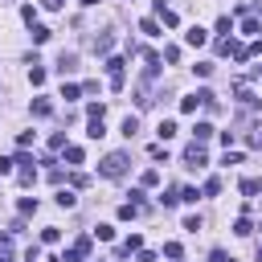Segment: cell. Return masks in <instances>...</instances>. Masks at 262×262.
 I'll list each match as a JSON object with an SVG mask.
<instances>
[{
    "instance_id": "25",
    "label": "cell",
    "mask_w": 262,
    "mask_h": 262,
    "mask_svg": "<svg viewBox=\"0 0 262 262\" xmlns=\"http://www.w3.org/2000/svg\"><path fill=\"white\" fill-rule=\"evenodd\" d=\"M192 70H197V78H209V74H213V66H209V62H197Z\"/></svg>"
},
{
    "instance_id": "9",
    "label": "cell",
    "mask_w": 262,
    "mask_h": 262,
    "mask_svg": "<svg viewBox=\"0 0 262 262\" xmlns=\"http://www.w3.org/2000/svg\"><path fill=\"white\" fill-rule=\"evenodd\" d=\"M192 135H197V143H205L213 135V123H197V127H192Z\"/></svg>"
},
{
    "instance_id": "2",
    "label": "cell",
    "mask_w": 262,
    "mask_h": 262,
    "mask_svg": "<svg viewBox=\"0 0 262 262\" xmlns=\"http://www.w3.org/2000/svg\"><path fill=\"white\" fill-rule=\"evenodd\" d=\"M86 254H90V238H78V242H74V246H70V254H66V258H62V262H82V258H86Z\"/></svg>"
},
{
    "instance_id": "3",
    "label": "cell",
    "mask_w": 262,
    "mask_h": 262,
    "mask_svg": "<svg viewBox=\"0 0 262 262\" xmlns=\"http://www.w3.org/2000/svg\"><path fill=\"white\" fill-rule=\"evenodd\" d=\"M185 164H189V168H205V147H201V143H192L189 152H185Z\"/></svg>"
},
{
    "instance_id": "10",
    "label": "cell",
    "mask_w": 262,
    "mask_h": 262,
    "mask_svg": "<svg viewBox=\"0 0 262 262\" xmlns=\"http://www.w3.org/2000/svg\"><path fill=\"white\" fill-rule=\"evenodd\" d=\"M242 33H246V37H258V33H262V25H258L254 17H246V21H242Z\"/></svg>"
},
{
    "instance_id": "7",
    "label": "cell",
    "mask_w": 262,
    "mask_h": 262,
    "mask_svg": "<svg viewBox=\"0 0 262 262\" xmlns=\"http://www.w3.org/2000/svg\"><path fill=\"white\" fill-rule=\"evenodd\" d=\"M156 135H160V140H172V135H176V123H172V119H164L160 127H156Z\"/></svg>"
},
{
    "instance_id": "13",
    "label": "cell",
    "mask_w": 262,
    "mask_h": 262,
    "mask_svg": "<svg viewBox=\"0 0 262 262\" xmlns=\"http://www.w3.org/2000/svg\"><path fill=\"white\" fill-rule=\"evenodd\" d=\"M135 131H140V119H135V115H127V119H123V135H127V140H131Z\"/></svg>"
},
{
    "instance_id": "33",
    "label": "cell",
    "mask_w": 262,
    "mask_h": 262,
    "mask_svg": "<svg viewBox=\"0 0 262 262\" xmlns=\"http://www.w3.org/2000/svg\"><path fill=\"white\" fill-rule=\"evenodd\" d=\"M258 230H262V225H258Z\"/></svg>"
},
{
    "instance_id": "27",
    "label": "cell",
    "mask_w": 262,
    "mask_h": 262,
    "mask_svg": "<svg viewBox=\"0 0 262 262\" xmlns=\"http://www.w3.org/2000/svg\"><path fill=\"white\" fill-rule=\"evenodd\" d=\"M13 164H17V160H0V176H8V172H13Z\"/></svg>"
},
{
    "instance_id": "11",
    "label": "cell",
    "mask_w": 262,
    "mask_h": 262,
    "mask_svg": "<svg viewBox=\"0 0 262 262\" xmlns=\"http://www.w3.org/2000/svg\"><path fill=\"white\" fill-rule=\"evenodd\" d=\"M201 107V98L197 95H189V98H180V111H185V115H192V111Z\"/></svg>"
},
{
    "instance_id": "17",
    "label": "cell",
    "mask_w": 262,
    "mask_h": 262,
    "mask_svg": "<svg viewBox=\"0 0 262 262\" xmlns=\"http://www.w3.org/2000/svg\"><path fill=\"white\" fill-rule=\"evenodd\" d=\"M49 111H53V107H49V102H45V98H37V102H33V115H37V119H45V115H49Z\"/></svg>"
},
{
    "instance_id": "1",
    "label": "cell",
    "mask_w": 262,
    "mask_h": 262,
    "mask_svg": "<svg viewBox=\"0 0 262 262\" xmlns=\"http://www.w3.org/2000/svg\"><path fill=\"white\" fill-rule=\"evenodd\" d=\"M98 172H102V176H111V180H119L123 172H127V156H123V152H111L107 160H102Z\"/></svg>"
},
{
    "instance_id": "15",
    "label": "cell",
    "mask_w": 262,
    "mask_h": 262,
    "mask_svg": "<svg viewBox=\"0 0 262 262\" xmlns=\"http://www.w3.org/2000/svg\"><path fill=\"white\" fill-rule=\"evenodd\" d=\"M74 201H78V197H74L70 189H62V192H58V205H62V209H74Z\"/></svg>"
},
{
    "instance_id": "19",
    "label": "cell",
    "mask_w": 262,
    "mask_h": 262,
    "mask_svg": "<svg viewBox=\"0 0 262 262\" xmlns=\"http://www.w3.org/2000/svg\"><path fill=\"white\" fill-rule=\"evenodd\" d=\"M58 238H62V230H53V225H49V230H41V242H45V246H53Z\"/></svg>"
},
{
    "instance_id": "16",
    "label": "cell",
    "mask_w": 262,
    "mask_h": 262,
    "mask_svg": "<svg viewBox=\"0 0 262 262\" xmlns=\"http://www.w3.org/2000/svg\"><path fill=\"white\" fill-rule=\"evenodd\" d=\"M217 192H221V180L209 176V180H205V197H217Z\"/></svg>"
},
{
    "instance_id": "31",
    "label": "cell",
    "mask_w": 262,
    "mask_h": 262,
    "mask_svg": "<svg viewBox=\"0 0 262 262\" xmlns=\"http://www.w3.org/2000/svg\"><path fill=\"white\" fill-rule=\"evenodd\" d=\"M41 262H62V258H41Z\"/></svg>"
},
{
    "instance_id": "14",
    "label": "cell",
    "mask_w": 262,
    "mask_h": 262,
    "mask_svg": "<svg viewBox=\"0 0 262 262\" xmlns=\"http://www.w3.org/2000/svg\"><path fill=\"white\" fill-rule=\"evenodd\" d=\"M242 192H246V197H254V192H262V180H254V176H250V180H242Z\"/></svg>"
},
{
    "instance_id": "30",
    "label": "cell",
    "mask_w": 262,
    "mask_h": 262,
    "mask_svg": "<svg viewBox=\"0 0 262 262\" xmlns=\"http://www.w3.org/2000/svg\"><path fill=\"white\" fill-rule=\"evenodd\" d=\"M82 4H86V8H90V4H98V0H82Z\"/></svg>"
},
{
    "instance_id": "26",
    "label": "cell",
    "mask_w": 262,
    "mask_h": 262,
    "mask_svg": "<svg viewBox=\"0 0 262 262\" xmlns=\"http://www.w3.org/2000/svg\"><path fill=\"white\" fill-rule=\"evenodd\" d=\"M213 262H238V258H230L225 250H213Z\"/></svg>"
},
{
    "instance_id": "21",
    "label": "cell",
    "mask_w": 262,
    "mask_h": 262,
    "mask_svg": "<svg viewBox=\"0 0 262 262\" xmlns=\"http://www.w3.org/2000/svg\"><path fill=\"white\" fill-rule=\"evenodd\" d=\"M29 82H33V86L45 82V70H41V66H33V70H29Z\"/></svg>"
},
{
    "instance_id": "23",
    "label": "cell",
    "mask_w": 262,
    "mask_h": 262,
    "mask_svg": "<svg viewBox=\"0 0 262 262\" xmlns=\"http://www.w3.org/2000/svg\"><path fill=\"white\" fill-rule=\"evenodd\" d=\"M143 33H147V37H160V25H156V21H143V25H140Z\"/></svg>"
},
{
    "instance_id": "12",
    "label": "cell",
    "mask_w": 262,
    "mask_h": 262,
    "mask_svg": "<svg viewBox=\"0 0 262 262\" xmlns=\"http://www.w3.org/2000/svg\"><path fill=\"white\" fill-rule=\"evenodd\" d=\"M49 37H53V33L45 29V25H33V41H37V45H45V41H49Z\"/></svg>"
},
{
    "instance_id": "24",
    "label": "cell",
    "mask_w": 262,
    "mask_h": 262,
    "mask_svg": "<svg viewBox=\"0 0 262 262\" xmlns=\"http://www.w3.org/2000/svg\"><path fill=\"white\" fill-rule=\"evenodd\" d=\"M95 234H98V242H111V238H115V230H111V225H98Z\"/></svg>"
},
{
    "instance_id": "20",
    "label": "cell",
    "mask_w": 262,
    "mask_h": 262,
    "mask_svg": "<svg viewBox=\"0 0 262 262\" xmlns=\"http://www.w3.org/2000/svg\"><path fill=\"white\" fill-rule=\"evenodd\" d=\"M152 185H160V172H156V168H147V172H143V189H152Z\"/></svg>"
},
{
    "instance_id": "32",
    "label": "cell",
    "mask_w": 262,
    "mask_h": 262,
    "mask_svg": "<svg viewBox=\"0 0 262 262\" xmlns=\"http://www.w3.org/2000/svg\"><path fill=\"white\" fill-rule=\"evenodd\" d=\"M258 262H262V246H258Z\"/></svg>"
},
{
    "instance_id": "6",
    "label": "cell",
    "mask_w": 262,
    "mask_h": 262,
    "mask_svg": "<svg viewBox=\"0 0 262 262\" xmlns=\"http://www.w3.org/2000/svg\"><path fill=\"white\" fill-rule=\"evenodd\" d=\"M234 234H238V238H250V234H254V225H250V217H238V221H234Z\"/></svg>"
},
{
    "instance_id": "5",
    "label": "cell",
    "mask_w": 262,
    "mask_h": 262,
    "mask_svg": "<svg viewBox=\"0 0 262 262\" xmlns=\"http://www.w3.org/2000/svg\"><path fill=\"white\" fill-rule=\"evenodd\" d=\"M74 66H78V58H74V53H62V58H58V74H70Z\"/></svg>"
},
{
    "instance_id": "22",
    "label": "cell",
    "mask_w": 262,
    "mask_h": 262,
    "mask_svg": "<svg viewBox=\"0 0 262 262\" xmlns=\"http://www.w3.org/2000/svg\"><path fill=\"white\" fill-rule=\"evenodd\" d=\"M66 160H70V164H82V147H66Z\"/></svg>"
},
{
    "instance_id": "8",
    "label": "cell",
    "mask_w": 262,
    "mask_h": 262,
    "mask_svg": "<svg viewBox=\"0 0 262 262\" xmlns=\"http://www.w3.org/2000/svg\"><path fill=\"white\" fill-rule=\"evenodd\" d=\"M86 135H90V140H102V135H107V127H102V119H90V127H86Z\"/></svg>"
},
{
    "instance_id": "28",
    "label": "cell",
    "mask_w": 262,
    "mask_h": 262,
    "mask_svg": "<svg viewBox=\"0 0 262 262\" xmlns=\"http://www.w3.org/2000/svg\"><path fill=\"white\" fill-rule=\"evenodd\" d=\"M135 262H156V254H152V250H140V258H135Z\"/></svg>"
},
{
    "instance_id": "18",
    "label": "cell",
    "mask_w": 262,
    "mask_h": 262,
    "mask_svg": "<svg viewBox=\"0 0 262 262\" xmlns=\"http://www.w3.org/2000/svg\"><path fill=\"white\" fill-rule=\"evenodd\" d=\"M21 17H25V25H29V29L37 25V8H33V4H25V8H21Z\"/></svg>"
},
{
    "instance_id": "4",
    "label": "cell",
    "mask_w": 262,
    "mask_h": 262,
    "mask_svg": "<svg viewBox=\"0 0 262 262\" xmlns=\"http://www.w3.org/2000/svg\"><path fill=\"white\" fill-rule=\"evenodd\" d=\"M185 41H189V45H192V49H201V45H205V41H209V33H205V29H201V25H192V29H189V33H185Z\"/></svg>"
},
{
    "instance_id": "34",
    "label": "cell",
    "mask_w": 262,
    "mask_h": 262,
    "mask_svg": "<svg viewBox=\"0 0 262 262\" xmlns=\"http://www.w3.org/2000/svg\"><path fill=\"white\" fill-rule=\"evenodd\" d=\"M258 70H262V66H258Z\"/></svg>"
},
{
    "instance_id": "29",
    "label": "cell",
    "mask_w": 262,
    "mask_h": 262,
    "mask_svg": "<svg viewBox=\"0 0 262 262\" xmlns=\"http://www.w3.org/2000/svg\"><path fill=\"white\" fill-rule=\"evenodd\" d=\"M41 4H45V8H62L66 0H41Z\"/></svg>"
}]
</instances>
